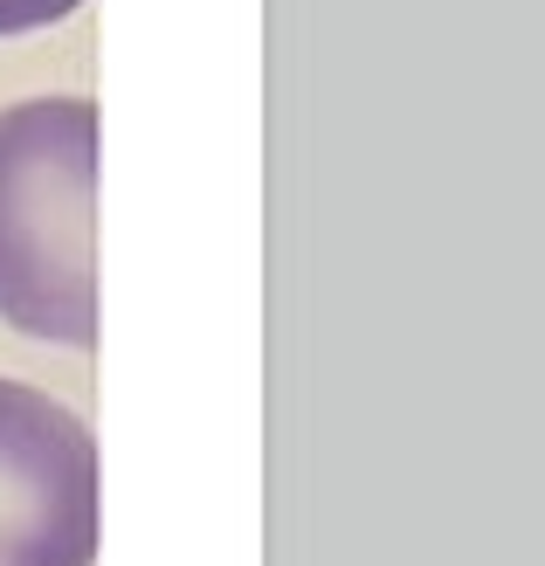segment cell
Returning a JSON list of instances; mask_svg holds the SVG:
<instances>
[{"instance_id": "1", "label": "cell", "mask_w": 545, "mask_h": 566, "mask_svg": "<svg viewBox=\"0 0 545 566\" xmlns=\"http://www.w3.org/2000/svg\"><path fill=\"white\" fill-rule=\"evenodd\" d=\"M97 111L42 97L0 111V318L28 338H97Z\"/></svg>"}, {"instance_id": "2", "label": "cell", "mask_w": 545, "mask_h": 566, "mask_svg": "<svg viewBox=\"0 0 545 566\" xmlns=\"http://www.w3.org/2000/svg\"><path fill=\"white\" fill-rule=\"evenodd\" d=\"M97 559V442L49 394L0 380V566Z\"/></svg>"}, {"instance_id": "3", "label": "cell", "mask_w": 545, "mask_h": 566, "mask_svg": "<svg viewBox=\"0 0 545 566\" xmlns=\"http://www.w3.org/2000/svg\"><path fill=\"white\" fill-rule=\"evenodd\" d=\"M70 8H83V0H0V35H28V28H49V21H63Z\"/></svg>"}]
</instances>
